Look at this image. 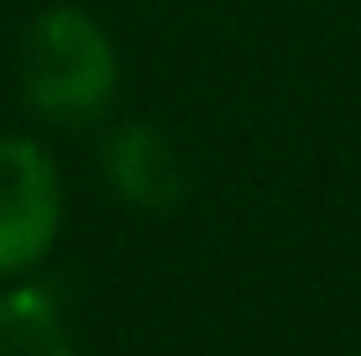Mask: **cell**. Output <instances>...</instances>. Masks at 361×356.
Here are the masks:
<instances>
[{
  "label": "cell",
  "instance_id": "cell-3",
  "mask_svg": "<svg viewBox=\"0 0 361 356\" xmlns=\"http://www.w3.org/2000/svg\"><path fill=\"white\" fill-rule=\"evenodd\" d=\"M99 163H105V183L116 189V200H126L131 210H173L189 189V173L173 142L142 121L110 131Z\"/></svg>",
  "mask_w": 361,
  "mask_h": 356
},
{
  "label": "cell",
  "instance_id": "cell-1",
  "mask_svg": "<svg viewBox=\"0 0 361 356\" xmlns=\"http://www.w3.org/2000/svg\"><path fill=\"white\" fill-rule=\"evenodd\" d=\"M21 100L53 126H94L121 90V58L99 16L79 6H47L21 32L16 53Z\"/></svg>",
  "mask_w": 361,
  "mask_h": 356
},
{
  "label": "cell",
  "instance_id": "cell-4",
  "mask_svg": "<svg viewBox=\"0 0 361 356\" xmlns=\"http://www.w3.org/2000/svg\"><path fill=\"white\" fill-rule=\"evenodd\" d=\"M0 356H73L68 325L47 288H6L0 293Z\"/></svg>",
  "mask_w": 361,
  "mask_h": 356
},
{
  "label": "cell",
  "instance_id": "cell-2",
  "mask_svg": "<svg viewBox=\"0 0 361 356\" xmlns=\"http://www.w3.org/2000/svg\"><path fill=\"white\" fill-rule=\"evenodd\" d=\"M63 226V183L32 137H0V278L32 273Z\"/></svg>",
  "mask_w": 361,
  "mask_h": 356
}]
</instances>
